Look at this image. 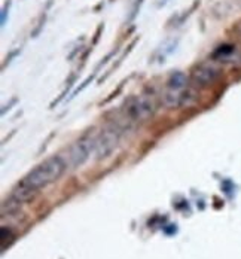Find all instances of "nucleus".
Returning <instances> with one entry per match:
<instances>
[{
    "label": "nucleus",
    "instance_id": "20e7f679",
    "mask_svg": "<svg viewBox=\"0 0 241 259\" xmlns=\"http://www.w3.org/2000/svg\"><path fill=\"white\" fill-rule=\"evenodd\" d=\"M121 142V131L116 127H107L100 134L95 136V159H105L110 156Z\"/></svg>",
    "mask_w": 241,
    "mask_h": 259
},
{
    "label": "nucleus",
    "instance_id": "9d476101",
    "mask_svg": "<svg viewBox=\"0 0 241 259\" xmlns=\"http://www.w3.org/2000/svg\"><path fill=\"white\" fill-rule=\"evenodd\" d=\"M234 34L241 40V20L234 26Z\"/></svg>",
    "mask_w": 241,
    "mask_h": 259
},
{
    "label": "nucleus",
    "instance_id": "f03ea898",
    "mask_svg": "<svg viewBox=\"0 0 241 259\" xmlns=\"http://www.w3.org/2000/svg\"><path fill=\"white\" fill-rule=\"evenodd\" d=\"M125 116L134 122L151 119L157 112V103L151 96H135L125 102Z\"/></svg>",
    "mask_w": 241,
    "mask_h": 259
},
{
    "label": "nucleus",
    "instance_id": "7ed1b4c3",
    "mask_svg": "<svg viewBox=\"0 0 241 259\" xmlns=\"http://www.w3.org/2000/svg\"><path fill=\"white\" fill-rule=\"evenodd\" d=\"M95 149V134H86L78 139L66 154V159L70 168H78L83 165Z\"/></svg>",
    "mask_w": 241,
    "mask_h": 259
},
{
    "label": "nucleus",
    "instance_id": "6e6552de",
    "mask_svg": "<svg viewBox=\"0 0 241 259\" xmlns=\"http://www.w3.org/2000/svg\"><path fill=\"white\" fill-rule=\"evenodd\" d=\"M187 85V76L183 72H174L167 80V87L170 90H185Z\"/></svg>",
    "mask_w": 241,
    "mask_h": 259
},
{
    "label": "nucleus",
    "instance_id": "423d86ee",
    "mask_svg": "<svg viewBox=\"0 0 241 259\" xmlns=\"http://www.w3.org/2000/svg\"><path fill=\"white\" fill-rule=\"evenodd\" d=\"M222 76V70L214 63H200L192 69L190 79L198 87H210Z\"/></svg>",
    "mask_w": 241,
    "mask_h": 259
},
{
    "label": "nucleus",
    "instance_id": "0eeeda50",
    "mask_svg": "<svg viewBox=\"0 0 241 259\" xmlns=\"http://www.w3.org/2000/svg\"><path fill=\"white\" fill-rule=\"evenodd\" d=\"M213 60L217 63H223V64H232L235 61L240 60V52L237 50L235 45L232 44H223L220 47H217L213 52Z\"/></svg>",
    "mask_w": 241,
    "mask_h": 259
},
{
    "label": "nucleus",
    "instance_id": "39448f33",
    "mask_svg": "<svg viewBox=\"0 0 241 259\" xmlns=\"http://www.w3.org/2000/svg\"><path fill=\"white\" fill-rule=\"evenodd\" d=\"M197 100V91L194 88L185 90H167L161 96V102L167 109H176V107H186L195 103Z\"/></svg>",
    "mask_w": 241,
    "mask_h": 259
},
{
    "label": "nucleus",
    "instance_id": "f257e3e1",
    "mask_svg": "<svg viewBox=\"0 0 241 259\" xmlns=\"http://www.w3.org/2000/svg\"><path fill=\"white\" fill-rule=\"evenodd\" d=\"M67 168H69V164H67L66 156H50L48 159H45L43 162H40L34 168H31L18 185L24 186L33 192H37L42 188L58 181L66 173Z\"/></svg>",
    "mask_w": 241,
    "mask_h": 259
},
{
    "label": "nucleus",
    "instance_id": "1a4fd4ad",
    "mask_svg": "<svg viewBox=\"0 0 241 259\" xmlns=\"http://www.w3.org/2000/svg\"><path fill=\"white\" fill-rule=\"evenodd\" d=\"M2 250L5 252L12 243H14V240H15V234L14 231L11 230V228H8V227H2Z\"/></svg>",
    "mask_w": 241,
    "mask_h": 259
}]
</instances>
